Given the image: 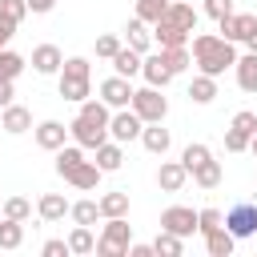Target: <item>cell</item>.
<instances>
[{
    "label": "cell",
    "mask_w": 257,
    "mask_h": 257,
    "mask_svg": "<svg viewBox=\"0 0 257 257\" xmlns=\"http://www.w3.org/2000/svg\"><path fill=\"white\" fill-rule=\"evenodd\" d=\"M0 128H4V133H12V137H20V133H28V128H32V112H28L24 104H16V100H12V104H4V108H0Z\"/></svg>",
    "instance_id": "10"
},
{
    "label": "cell",
    "mask_w": 257,
    "mask_h": 257,
    "mask_svg": "<svg viewBox=\"0 0 257 257\" xmlns=\"http://www.w3.org/2000/svg\"><path fill=\"white\" fill-rule=\"evenodd\" d=\"M189 36H193V32H185V28L169 24V20H157V24H153V40H157V48H181V44H189Z\"/></svg>",
    "instance_id": "14"
},
{
    "label": "cell",
    "mask_w": 257,
    "mask_h": 257,
    "mask_svg": "<svg viewBox=\"0 0 257 257\" xmlns=\"http://www.w3.org/2000/svg\"><path fill=\"white\" fill-rule=\"evenodd\" d=\"M141 128H145V120L133 112V104H128V108H116V112H112V120H108V137H112V141H120V145H124V141H137V137H141Z\"/></svg>",
    "instance_id": "7"
},
{
    "label": "cell",
    "mask_w": 257,
    "mask_h": 257,
    "mask_svg": "<svg viewBox=\"0 0 257 257\" xmlns=\"http://www.w3.org/2000/svg\"><path fill=\"white\" fill-rule=\"evenodd\" d=\"M141 145H145L153 157H165L169 145H173V137H169V128H161V120H153V124L141 128Z\"/></svg>",
    "instance_id": "15"
},
{
    "label": "cell",
    "mask_w": 257,
    "mask_h": 257,
    "mask_svg": "<svg viewBox=\"0 0 257 257\" xmlns=\"http://www.w3.org/2000/svg\"><path fill=\"white\" fill-rule=\"evenodd\" d=\"M221 225H225V213H221V209H201V213H197V233H201V237L213 233V229H221Z\"/></svg>",
    "instance_id": "39"
},
{
    "label": "cell",
    "mask_w": 257,
    "mask_h": 257,
    "mask_svg": "<svg viewBox=\"0 0 257 257\" xmlns=\"http://www.w3.org/2000/svg\"><path fill=\"white\" fill-rule=\"evenodd\" d=\"M80 161H84V149H80V145H60V149H56V173H60V177H68Z\"/></svg>",
    "instance_id": "31"
},
{
    "label": "cell",
    "mask_w": 257,
    "mask_h": 257,
    "mask_svg": "<svg viewBox=\"0 0 257 257\" xmlns=\"http://www.w3.org/2000/svg\"><path fill=\"white\" fill-rule=\"evenodd\" d=\"M128 257H153V245H137V241H133V245H128Z\"/></svg>",
    "instance_id": "49"
},
{
    "label": "cell",
    "mask_w": 257,
    "mask_h": 257,
    "mask_svg": "<svg viewBox=\"0 0 257 257\" xmlns=\"http://www.w3.org/2000/svg\"><path fill=\"white\" fill-rule=\"evenodd\" d=\"M133 245V225L124 217H104V233L96 237V253L100 257H124Z\"/></svg>",
    "instance_id": "3"
},
{
    "label": "cell",
    "mask_w": 257,
    "mask_h": 257,
    "mask_svg": "<svg viewBox=\"0 0 257 257\" xmlns=\"http://www.w3.org/2000/svg\"><path fill=\"white\" fill-rule=\"evenodd\" d=\"M4 217L28 221V217H32V201H28V197H8V201H4Z\"/></svg>",
    "instance_id": "38"
},
{
    "label": "cell",
    "mask_w": 257,
    "mask_h": 257,
    "mask_svg": "<svg viewBox=\"0 0 257 257\" xmlns=\"http://www.w3.org/2000/svg\"><path fill=\"white\" fill-rule=\"evenodd\" d=\"M24 72V56L12 48H0V80H16Z\"/></svg>",
    "instance_id": "33"
},
{
    "label": "cell",
    "mask_w": 257,
    "mask_h": 257,
    "mask_svg": "<svg viewBox=\"0 0 257 257\" xmlns=\"http://www.w3.org/2000/svg\"><path fill=\"white\" fill-rule=\"evenodd\" d=\"M108 120H112V112H108V104L104 100H80V112H76V120L68 124V133H72V141L80 145V149H100L104 141H108Z\"/></svg>",
    "instance_id": "1"
},
{
    "label": "cell",
    "mask_w": 257,
    "mask_h": 257,
    "mask_svg": "<svg viewBox=\"0 0 257 257\" xmlns=\"http://www.w3.org/2000/svg\"><path fill=\"white\" fill-rule=\"evenodd\" d=\"M217 28H221V36H225V40H233V44L241 40V44H245V36L257 28V16H249V12H229V16H221V20H217Z\"/></svg>",
    "instance_id": "9"
},
{
    "label": "cell",
    "mask_w": 257,
    "mask_h": 257,
    "mask_svg": "<svg viewBox=\"0 0 257 257\" xmlns=\"http://www.w3.org/2000/svg\"><path fill=\"white\" fill-rule=\"evenodd\" d=\"M133 112H137L145 124H153V120H165V112H169V100L161 96V88L145 84V88H137V92H133Z\"/></svg>",
    "instance_id": "4"
},
{
    "label": "cell",
    "mask_w": 257,
    "mask_h": 257,
    "mask_svg": "<svg viewBox=\"0 0 257 257\" xmlns=\"http://www.w3.org/2000/svg\"><path fill=\"white\" fill-rule=\"evenodd\" d=\"M96 92H100V100H104L108 108H128V104H133V92H137V88L128 84V76H120V72H116V76L100 80V88H96Z\"/></svg>",
    "instance_id": "6"
},
{
    "label": "cell",
    "mask_w": 257,
    "mask_h": 257,
    "mask_svg": "<svg viewBox=\"0 0 257 257\" xmlns=\"http://www.w3.org/2000/svg\"><path fill=\"white\" fill-rule=\"evenodd\" d=\"M161 56H165V64L173 68V76H177V72H185V68L193 64V52H189V44H181V48H161Z\"/></svg>",
    "instance_id": "34"
},
{
    "label": "cell",
    "mask_w": 257,
    "mask_h": 257,
    "mask_svg": "<svg viewBox=\"0 0 257 257\" xmlns=\"http://www.w3.org/2000/svg\"><path fill=\"white\" fill-rule=\"evenodd\" d=\"M225 149H229V153H245V149H249V133H241V128L229 124V133H225Z\"/></svg>",
    "instance_id": "41"
},
{
    "label": "cell",
    "mask_w": 257,
    "mask_h": 257,
    "mask_svg": "<svg viewBox=\"0 0 257 257\" xmlns=\"http://www.w3.org/2000/svg\"><path fill=\"white\" fill-rule=\"evenodd\" d=\"M60 72H68V76H92V68H88L84 56H68V60L60 64Z\"/></svg>",
    "instance_id": "42"
},
{
    "label": "cell",
    "mask_w": 257,
    "mask_h": 257,
    "mask_svg": "<svg viewBox=\"0 0 257 257\" xmlns=\"http://www.w3.org/2000/svg\"><path fill=\"white\" fill-rule=\"evenodd\" d=\"M229 12H233V0H205V16L221 20V16H229Z\"/></svg>",
    "instance_id": "45"
},
{
    "label": "cell",
    "mask_w": 257,
    "mask_h": 257,
    "mask_svg": "<svg viewBox=\"0 0 257 257\" xmlns=\"http://www.w3.org/2000/svg\"><path fill=\"white\" fill-rule=\"evenodd\" d=\"M245 48H249V52H257V28H253V32L245 36Z\"/></svg>",
    "instance_id": "51"
},
{
    "label": "cell",
    "mask_w": 257,
    "mask_h": 257,
    "mask_svg": "<svg viewBox=\"0 0 257 257\" xmlns=\"http://www.w3.org/2000/svg\"><path fill=\"white\" fill-rule=\"evenodd\" d=\"M153 253H161V257H181V253H185V237L161 229V233L153 237Z\"/></svg>",
    "instance_id": "27"
},
{
    "label": "cell",
    "mask_w": 257,
    "mask_h": 257,
    "mask_svg": "<svg viewBox=\"0 0 257 257\" xmlns=\"http://www.w3.org/2000/svg\"><path fill=\"white\" fill-rule=\"evenodd\" d=\"M233 128H241V133L253 137V133H257V112H253V108H241V112L233 116Z\"/></svg>",
    "instance_id": "43"
},
{
    "label": "cell",
    "mask_w": 257,
    "mask_h": 257,
    "mask_svg": "<svg viewBox=\"0 0 257 257\" xmlns=\"http://www.w3.org/2000/svg\"><path fill=\"white\" fill-rule=\"evenodd\" d=\"M88 92H92L88 76H68V72H60V96H64V100L80 104V100H88Z\"/></svg>",
    "instance_id": "21"
},
{
    "label": "cell",
    "mask_w": 257,
    "mask_h": 257,
    "mask_svg": "<svg viewBox=\"0 0 257 257\" xmlns=\"http://www.w3.org/2000/svg\"><path fill=\"white\" fill-rule=\"evenodd\" d=\"M189 177H193L201 189H217V185H221V161H213V157H209V161H201Z\"/></svg>",
    "instance_id": "28"
},
{
    "label": "cell",
    "mask_w": 257,
    "mask_h": 257,
    "mask_svg": "<svg viewBox=\"0 0 257 257\" xmlns=\"http://www.w3.org/2000/svg\"><path fill=\"white\" fill-rule=\"evenodd\" d=\"M68 209H72V205H68L60 193H40V201H36V213H40V221H60Z\"/></svg>",
    "instance_id": "22"
},
{
    "label": "cell",
    "mask_w": 257,
    "mask_h": 257,
    "mask_svg": "<svg viewBox=\"0 0 257 257\" xmlns=\"http://www.w3.org/2000/svg\"><path fill=\"white\" fill-rule=\"evenodd\" d=\"M124 44H128V48H137V52H149V44H153V32H149V20H141V16H133V20L124 24Z\"/></svg>",
    "instance_id": "19"
},
{
    "label": "cell",
    "mask_w": 257,
    "mask_h": 257,
    "mask_svg": "<svg viewBox=\"0 0 257 257\" xmlns=\"http://www.w3.org/2000/svg\"><path fill=\"white\" fill-rule=\"evenodd\" d=\"M193 60H197L201 72L221 76L225 68L237 64V48H233V40H225L221 32H197V36H193Z\"/></svg>",
    "instance_id": "2"
},
{
    "label": "cell",
    "mask_w": 257,
    "mask_h": 257,
    "mask_svg": "<svg viewBox=\"0 0 257 257\" xmlns=\"http://www.w3.org/2000/svg\"><path fill=\"white\" fill-rule=\"evenodd\" d=\"M12 36H16V20H12V16H4V12H0V48H4V44H8V40H12Z\"/></svg>",
    "instance_id": "46"
},
{
    "label": "cell",
    "mask_w": 257,
    "mask_h": 257,
    "mask_svg": "<svg viewBox=\"0 0 257 257\" xmlns=\"http://www.w3.org/2000/svg\"><path fill=\"white\" fill-rule=\"evenodd\" d=\"M237 84H241V92H257V52H245V56H237Z\"/></svg>",
    "instance_id": "23"
},
{
    "label": "cell",
    "mask_w": 257,
    "mask_h": 257,
    "mask_svg": "<svg viewBox=\"0 0 257 257\" xmlns=\"http://www.w3.org/2000/svg\"><path fill=\"white\" fill-rule=\"evenodd\" d=\"M189 100H193V104H213V100H217V76L197 72L193 84H189Z\"/></svg>",
    "instance_id": "20"
},
{
    "label": "cell",
    "mask_w": 257,
    "mask_h": 257,
    "mask_svg": "<svg viewBox=\"0 0 257 257\" xmlns=\"http://www.w3.org/2000/svg\"><path fill=\"white\" fill-rule=\"evenodd\" d=\"M52 8H56V0H28V12H36V16H44Z\"/></svg>",
    "instance_id": "48"
},
{
    "label": "cell",
    "mask_w": 257,
    "mask_h": 257,
    "mask_svg": "<svg viewBox=\"0 0 257 257\" xmlns=\"http://www.w3.org/2000/svg\"><path fill=\"white\" fill-rule=\"evenodd\" d=\"M124 44H120V36H112V32H104V36H96V56H104V60H112L116 52H120Z\"/></svg>",
    "instance_id": "40"
},
{
    "label": "cell",
    "mask_w": 257,
    "mask_h": 257,
    "mask_svg": "<svg viewBox=\"0 0 257 257\" xmlns=\"http://www.w3.org/2000/svg\"><path fill=\"white\" fill-rule=\"evenodd\" d=\"M161 20H169V24L185 28V32H197V12H193V4H189V0H173V4L165 8V16H161Z\"/></svg>",
    "instance_id": "17"
},
{
    "label": "cell",
    "mask_w": 257,
    "mask_h": 257,
    "mask_svg": "<svg viewBox=\"0 0 257 257\" xmlns=\"http://www.w3.org/2000/svg\"><path fill=\"white\" fill-rule=\"evenodd\" d=\"M0 12H4V16H12V20L20 24V20L28 16V0H0Z\"/></svg>",
    "instance_id": "44"
},
{
    "label": "cell",
    "mask_w": 257,
    "mask_h": 257,
    "mask_svg": "<svg viewBox=\"0 0 257 257\" xmlns=\"http://www.w3.org/2000/svg\"><path fill=\"white\" fill-rule=\"evenodd\" d=\"M68 249H72V253H92V249H96L92 225H76V229L68 233Z\"/></svg>",
    "instance_id": "32"
},
{
    "label": "cell",
    "mask_w": 257,
    "mask_h": 257,
    "mask_svg": "<svg viewBox=\"0 0 257 257\" xmlns=\"http://www.w3.org/2000/svg\"><path fill=\"white\" fill-rule=\"evenodd\" d=\"M141 64H145V52H137V48H128V44H124V48L112 56V68H116L120 76H128V80L141 72Z\"/></svg>",
    "instance_id": "24"
},
{
    "label": "cell",
    "mask_w": 257,
    "mask_h": 257,
    "mask_svg": "<svg viewBox=\"0 0 257 257\" xmlns=\"http://www.w3.org/2000/svg\"><path fill=\"white\" fill-rule=\"evenodd\" d=\"M161 229L181 233V237H193V233H197V213H193L189 205H169V209L161 213Z\"/></svg>",
    "instance_id": "8"
},
{
    "label": "cell",
    "mask_w": 257,
    "mask_h": 257,
    "mask_svg": "<svg viewBox=\"0 0 257 257\" xmlns=\"http://www.w3.org/2000/svg\"><path fill=\"white\" fill-rule=\"evenodd\" d=\"M249 153H253V157H257V133H253V137H249Z\"/></svg>",
    "instance_id": "52"
},
{
    "label": "cell",
    "mask_w": 257,
    "mask_h": 257,
    "mask_svg": "<svg viewBox=\"0 0 257 257\" xmlns=\"http://www.w3.org/2000/svg\"><path fill=\"white\" fill-rule=\"evenodd\" d=\"M64 137H68V128H64L60 120H40V124H36V145L48 149V153H56V149L64 145Z\"/></svg>",
    "instance_id": "18"
},
{
    "label": "cell",
    "mask_w": 257,
    "mask_h": 257,
    "mask_svg": "<svg viewBox=\"0 0 257 257\" xmlns=\"http://www.w3.org/2000/svg\"><path fill=\"white\" fill-rule=\"evenodd\" d=\"M60 64H64V56H60V48H56V44H36V48H32V68H36L40 76L60 72Z\"/></svg>",
    "instance_id": "12"
},
{
    "label": "cell",
    "mask_w": 257,
    "mask_h": 257,
    "mask_svg": "<svg viewBox=\"0 0 257 257\" xmlns=\"http://www.w3.org/2000/svg\"><path fill=\"white\" fill-rule=\"evenodd\" d=\"M209 157H213V153H209V145H201V141H193V145H185V153H181V165H185V169L193 173V169H197L201 161H209Z\"/></svg>",
    "instance_id": "36"
},
{
    "label": "cell",
    "mask_w": 257,
    "mask_h": 257,
    "mask_svg": "<svg viewBox=\"0 0 257 257\" xmlns=\"http://www.w3.org/2000/svg\"><path fill=\"white\" fill-rule=\"evenodd\" d=\"M225 229L241 241V237H257V205L253 201H237L229 213H225Z\"/></svg>",
    "instance_id": "5"
},
{
    "label": "cell",
    "mask_w": 257,
    "mask_h": 257,
    "mask_svg": "<svg viewBox=\"0 0 257 257\" xmlns=\"http://www.w3.org/2000/svg\"><path fill=\"white\" fill-rule=\"evenodd\" d=\"M96 205H100V217H128V193H124V189L104 193Z\"/></svg>",
    "instance_id": "29"
},
{
    "label": "cell",
    "mask_w": 257,
    "mask_h": 257,
    "mask_svg": "<svg viewBox=\"0 0 257 257\" xmlns=\"http://www.w3.org/2000/svg\"><path fill=\"white\" fill-rule=\"evenodd\" d=\"M68 217H72L76 225H96V217H100V205H96V201H76V205L68 209Z\"/></svg>",
    "instance_id": "35"
},
{
    "label": "cell",
    "mask_w": 257,
    "mask_h": 257,
    "mask_svg": "<svg viewBox=\"0 0 257 257\" xmlns=\"http://www.w3.org/2000/svg\"><path fill=\"white\" fill-rule=\"evenodd\" d=\"M185 181H189V169H185L181 161H161V169H157V185H161V193H181Z\"/></svg>",
    "instance_id": "11"
},
{
    "label": "cell",
    "mask_w": 257,
    "mask_h": 257,
    "mask_svg": "<svg viewBox=\"0 0 257 257\" xmlns=\"http://www.w3.org/2000/svg\"><path fill=\"white\" fill-rule=\"evenodd\" d=\"M233 245H237V237L221 225V229H213V233H205V249H209V257H229L233 253Z\"/></svg>",
    "instance_id": "26"
},
{
    "label": "cell",
    "mask_w": 257,
    "mask_h": 257,
    "mask_svg": "<svg viewBox=\"0 0 257 257\" xmlns=\"http://www.w3.org/2000/svg\"><path fill=\"white\" fill-rule=\"evenodd\" d=\"M24 245V221L0 217V249H20Z\"/></svg>",
    "instance_id": "30"
},
{
    "label": "cell",
    "mask_w": 257,
    "mask_h": 257,
    "mask_svg": "<svg viewBox=\"0 0 257 257\" xmlns=\"http://www.w3.org/2000/svg\"><path fill=\"white\" fill-rule=\"evenodd\" d=\"M64 253H72L68 241H44V257H64Z\"/></svg>",
    "instance_id": "47"
},
{
    "label": "cell",
    "mask_w": 257,
    "mask_h": 257,
    "mask_svg": "<svg viewBox=\"0 0 257 257\" xmlns=\"http://www.w3.org/2000/svg\"><path fill=\"white\" fill-rule=\"evenodd\" d=\"M100 177H104V169H100L96 161H80L64 181H68L72 189H96V185H100Z\"/></svg>",
    "instance_id": "16"
},
{
    "label": "cell",
    "mask_w": 257,
    "mask_h": 257,
    "mask_svg": "<svg viewBox=\"0 0 257 257\" xmlns=\"http://www.w3.org/2000/svg\"><path fill=\"white\" fill-rule=\"evenodd\" d=\"M12 104V80H0V108Z\"/></svg>",
    "instance_id": "50"
},
{
    "label": "cell",
    "mask_w": 257,
    "mask_h": 257,
    "mask_svg": "<svg viewBox=\"0 0 257 257\" xmlns=\"http://www.w3.org/2000/svg\"><path fill=\"white\" fill-rule=\"evenodd\" d=\"M173 0H137V16L141 20H149V24H157L161 16H165V8H169Z\"/></svg>",
    "instance_id": "37"
},
{
    "label": "cell",
    "mask_w": 257,
    "mask_h": 257,
    "mask_svg": "<svg viewBox=\"0 0 257 257\" xmlns=\"http://www.w3.org/2000/svg\"><path fill=\"white\" fill-rule=\"evenodd\" d=\"M141 76H145V84L165 88V84L173 80V68L165 64V56H161V52H153V56H145V64H141Z\"/></svg>",
    "instance_id": "13"
},
{
    "label": "cell",
    "mask_w": 257,
    "mask_h": 257,
    "mask_svg": "<svg viewBox=\"0 0 257 257\" xmlns=\"http://www.w3.org/2000/svg\"><path fill=\"white\" fill-rule=\"evenodd\" d=\"M96 165H100L104 173H116V169L124 165V149H120V141H112V137H108V141L96 149Z\"/></svg>",
    "instance_id": "25"
}]
</instances>
